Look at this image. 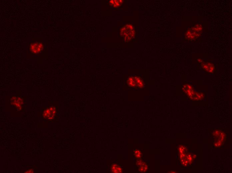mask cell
<instances>
[{
    "mask_svg": "<svg viewBox=\"0 0 232 173\" xmlns=\"http://www.w3.org/2000/svg\"><path fill=\"white\" fill-rule=\"evenodd\" d=\"M200 34L193 29V28L190 29L187 31L186 33L185 37L188 40H194L199 37Z\"/></svg>",
    "mask_w": 232,
    "mask_h": 173,
    "instance_id": "3957f363",
    "label": "cell"
},
{
    "mask_svg": "<svg viewBox=\"0 0 232 173\" xmlns=\"http://www.w3.org/2000/svg\"><path fill=\"white\" fill-rule=\"evenodd\" d=\"M34 172V170L33 169H28V170H27V171L25 172L26 173H32Z\"/></svg>",
    "mask_w": 232,
    "mask_h": 173,
    "instance_id": "ba28073f",
    "label": "cell"
},
{
    "mask_svg": "<svg viewBox=\"0 0 232 173\" xmlns=\"http://www.w3.org/2000/svg\"><path fill=\"white\" fill-rule=\"evenodd\" d=\"M122 1H112L109 2L110 5L114 8H116L122 5Z\"/></svg>",
    "mask_w": 232,
    "mask_h": 173,
    "instance_id": "5b68a950",
    "label": "cell"
},
{
    "mask_svg": "<svg viewBox=\"0 0 232 173\" xmlns=\"http://www.w3.org/2000/svg\"><path fill=\"white\" fill-rule=\"evenodd\" d=\"M111 169L113 172L119 173L121 172V169L116 164H113L112 166Z\"/></svg>",
    "mask_w": 232,
    "mask_h": 173,
    "instance_id": "8992f818",
    "label": "cell"
},
{
    "mask_svg": "<svg viewBox=\"0 0 232 173\" xmlns=\"http://www.w3.org/2000/svg\"><path fill=\"white\" fill-rule=\"evenodd\" d=\"M193 29L197 32L201 31L202 30V27L201 25L198 24L193 27Z\"/></svg>",
    "mask_w": 232,
    "mask_h": 173,
    "instance_id": "52a82bcc",
    "label": "cell"
},
{
    "mask_svg": "<svg viewBox=\"0 0 232 173\" xmlns=\"http://www.w3.org/2000/svg\"><path fill=\"white\" fill-rule=\"evenodd\" d=\"M33 46H32L31 49L32 52L37 53L39 52L42 50L43 47L41 44H39V43H35L33 44Z\"/></svg>",
    "mask_w": 232,
    "mask_h": 173,
    "instance_id": "277c9868",
    "label": "cell"
},
{
    "mask_svg": "<svg viewBox=\"0 0 232 173\" xmlns=\"http://www.w3.org/2000/svg\"><path fill=\"white\" fill-rule=\"evenodd\" d=\"M120 34L126 42L131 41L135 36V31L134 27L131 24H127L121 28Z\"/></svg>",
    "mask_w": 232,
    "mask_h": 173,
    "instance_id": "6da1fadb",
    "label": "cell"
},
{
    "mask_svg": "<svg viewBox=\"0 0 232 173\" xmlns=\"http://www.w3.org/2000/svg\"><path fill=\"white\" fill-rule=\"evenodd\" d=\"M56 107L52 106L47 108L44 110L43 116L44 118L49 120L54 119L56 114Z\"/></svg>",
    "mask_w": 232,
    "mask_h": 173,
    "instance_id": "7a4b0ae2",
    "label": "cell"
}]
</instances>
